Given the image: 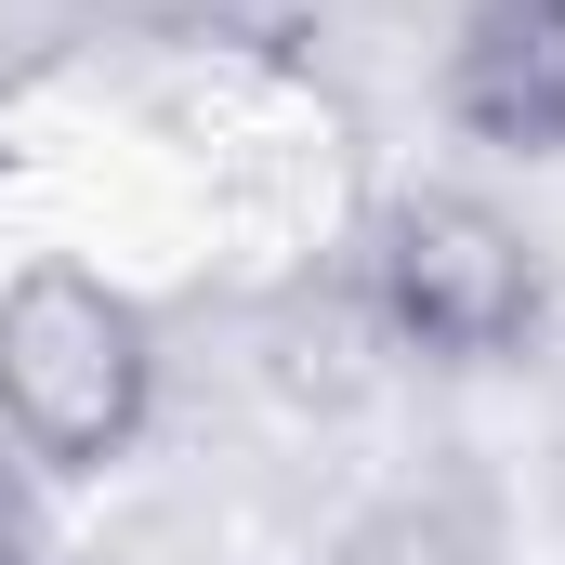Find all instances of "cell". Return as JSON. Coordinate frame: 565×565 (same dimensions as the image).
Returning a JSON list of instances; mask_svg holds the SVG:
<instances>
[{"mask_svg":"<svg viewBox=\"0 0 565 565\" xmlns=\"http://www.w3.org/2000/svg\"><path fill=\"white\" fill-rule=\"evenodd\" d=\"M158 422V329L132 289L26 264L0 289V434L40 473H119Z\"/></svg>","mask_w":565,"mask_h":565,"instance_id":"6da1fadb","label":"cell"},{"mask_svg":"<svg viewBox=\"0 0 565 565\" xmlns=\"http://www.w3.org/2000/svg\"><path fill=\"white\" fill-rule=\"evenodd\" d=\"M355 302L395 355H434V369H500L540 342L553 316V277L526 250V224L473 184H408L369 211V250H355Z\"/></svg>","mask_w":565,"mask_h":565,"instance_id":"7a4b0ae2","label":"cell"},{"mask_svg":"<svg viewBox=\"0 0 565 565\" xmlns=\"http://www.w3.org/2000/svg\"><path fill=\"white\" fill-rule=\"evenodd\" d=\"M447 119L500 158H565V13L473 0L447 40Z\"/></svg>","mask_w":565,"mask_h":565,"instance_id":"3957f363","label":"cell"},{"mask_svg":"<svg viewBox=\"0 0 565 565\" xmlns=\"http://www.w3.org/2000/svg\"><path fill=\"white\" fill-rule=\"evenodd\" d=\"M329 565H487V540H473L447 500H369V513L329 540Z\"/></svg>","mask_w":565,"mask_h":565,"instance_id":"277c9868","label":"cell"},{"mask_svg":"<svg viewBox=\"0 0 565 565\" xmlns=\"http://www.w3.org/2000/svg\"><path fill=\"white\" fill-rule=\"evenodd\" d=\"M0 565H40V500H26V460L0 434Z\"/></svg>","mask_w":565,"mask_h":565,"instance_id":"5b68a950","label":"cell"},{"mask_svg":"<svg viewBox=\"0 0 565 565\" xmlns=\"http://www.w3.org/2000/svg\"><path fill=\"white\" fill-rule=\"evenodd\" d=\"M540 13H565V0H540Z\"/></svg>","mask_w":565,"mask_h":565,"instance_id":"8992f818","label":"cell"}]
</instances>
